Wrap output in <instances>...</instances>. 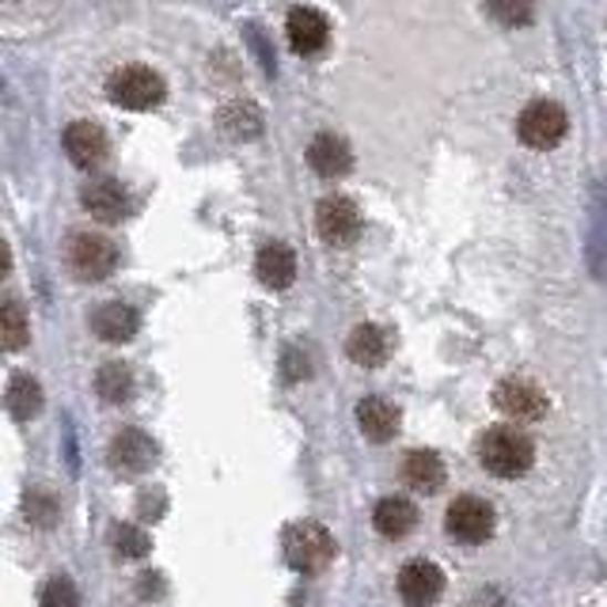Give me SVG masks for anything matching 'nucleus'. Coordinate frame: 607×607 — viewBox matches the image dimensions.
<instances>
[{"instance_id": "obj_9", "label": "nucleus", "mask_w": 607, "mask_h": 607, "mask_svg": "<svg viewBox=\"0 0 607 607\" xmlns=\"http://www.w3.org/2000/svg\"><path fill=\"white\" fill-rule=\"evenodd\" d=\"M399 596L407 607H433L444 596V574L430 558H410L399 569Z\"/></svg>"}, {"instance_id": "obj_4", "label": "nucleus", "mask_w": 607, "mask_h": 607, "mask_svg": "<svg viewBox=\"0 0 607 607\" xmlns=\"http://www.w3.org/2000/svg\"><path fill=\"white\" fill-rule=\"evenodd\" d=\"M566 133H569V119L555 100H535L524 106L521 119H516V137L535 152L558 148L562 141H566Z\"/></svg>"}, {"instance_id": "obj_5", "label": "nucleus", "mask_w": 607, "mask_h": 607, "mask_svg": "<svg viewBox=\"0 0 607 607\" xmlns=\"http://www.w3.org/2000/svg\"><path fill=\"white\" fill-rule=\"evenodd\" d=\"M69 270L76 274L80 281H103L114 274V266H119V247L111 244L100 232H76V236H69Z\"/></svg>"}, {"instance_id": "obj_28", "label": "nucleus", "mask_w": 607, "mask_h": 607, "mask_svg": "<svg viewBox=\"0 0 607 607\" xmlns=\"http://www.w3.org/2000/svg\"><path fill=\"white\" fill-rule=\"evenodd\" d=\"M39 604L42 607H80V588L69 577H50L39 588Z\"/></svg>"}, {"instance_id": "obj_7", "label": "nucleus", "mask_w": 607, "mask_h": 607, "mask_svg": "<svg viewBox=\"0 0 607 607\" xmlns=\"http://www.w3.org/2000/svg\"><path fill=\"white\" fill-rule=\"evenodd\" d=\"M106 463H111L114 475L122 479H141L145 471H152V463H156V441L145 433V430H119L111 441V449H106Z\"/></svg>"}, {"instance_id": "obj_12", "label": "nucleus", "mask_w": 607, "mask_h": 607, "mask_svg": "<svg viewBox=\"0 0 607 607\" xmlns=\"http://www.w3.org/2000/svg\"><path fill=\"white\" fill-rule=\"evenodd\" d=\"M80 205H84V209L92 213L95 220H103V225H114V220L126 217L130 198H126V191H122L119 178H95V183L84 186V194H80Z\"/></svg>"}, {"instance_id": "obj_11", "label": "nucleus", "mask_w": 607, "mask_h": 607, "mask_svg": "<svg viewBox=\"0 0 607 607\" xmlns=\"http://www.w3.org/2000/svg\"><path fill=\"white\" fill-rule=\"evenodd\" d=\"M285 34H289L292 53L311 58V53H319L330 42V20L319 12V8L300 4V8H292L289 20H285Z\"/></svg>"}, {"instance_id": "obj_21", "label": "nucleus", "mask_w": 607, "mask_h": 607, "mask_svg": "<svg viewBox=\"0 0 607 607\" xmlns=\"http://www.w3.org/2000/svg\"><path fill=\"white\" fill-rule=\"evenodd\" d=\"M4 407L16 422H31V418H39V410H42L39 380L27 377V372H16L12 383H8V391H4Z\"/></svg>"}, {"instance_id": "obj_26", "label": "nucleus", "mask_w": 607, "mask_h": 607, "mask_svg": "<svg viewBox=\"0 0 607 607\" xmlns=\"http://www.w3.org/2000/svg\"><path fill=\"white\" fill-rule=\"evenodd\" d=\"M23 513H27V521H31V524H39V528H50V524L58 521L61 505H58V497H53L50 490H31V494H27V502H23Z\"/></svg>"}, {"instance_id": "obj_2", "label": "nucleus", "mask_w": 607, "mask_h": 607, "mask_svg": "<svg viewBox=\"0 0 607 607\" xmlns=\"http://www.w3.org/2000/svg\"><path fill=\"white\" fill-rule=\"evenodd\" d=\"M338 547L335 535L327 532V524L319 521H297L285 528V558L297 574H323L335 562Z\"/></svg>"}, {"instance_id": "obj_20", "label": "nucleus", "mask_w": 607, "mask_h": 607, "mask_svg": "<svg viewBox=\"0 0 607 607\" xmlns=\"http://www.w3.org/2000/svg\"><path fill=\"white\" fill-rule=\"evenodd\" d=\"M346 353H350V361L361 364V369H380V364L388 361V335H383L377 323L353 327L350 338H346Z\"/></svg>"}, {"instance_id": "obj_10", "label": "nucleus", "mask_w": 607, "mask_h": 607, "mask_svg": "<svg viewBox=\"0 0 607 607\" xmlns=\"http://www.w3.org/2000/svg\"><path fill=\"white\" fill-rule=\"evenodd\" d=\"M316 228H319V236H323L327 244L346 247V244H353V239L361 236V209H357L350 198H342V194L323 198L319 202V209H316Z\"/></svg>"}, {"instance_id": "obj_30", "label": "nucleus", "mask_w": 607, "mask_h": 607, "mask_svg": "<svg viewBox=\"0 0 607 607\" xmlns=\"http://www.w3.org/2000/svg\"><path fill=\"white\" fill-rule=\"evenodd\" d=\"M471 607H505V596L497 588H482V593H475Z\"/></svg>"}, {"instance_id": "obj_14", "label": "nucleus", "mask_w": 607, "mask_h": 607, "mask_svg": "<svg viewBox=\"0 0 607 607\" xmlns=\"http://www.w3.org/2000/svg\"><path fill=\"white\" fill-rule=\"evenodd\" d=\"M65 152L76 167H84L88 172V167L103 164L111 145H106V133L95 126V122H73V126L65 130Z\"/></svg>"}, {"instance_id": "obj_27", "label": "nucleus", "mask_w": 607, "mask_h": 607, "mask_svg": "<svg viewBox=\"0 0 607 607\" xmlns=\"http://www.w3.org/2000/svg\"><path fill=\"white\" fill-rule=\"evenodd\" d=\"M111 535H114V551H119L122 558H145L152 551V535L133 528V524H119Z\"/></svg>"}, {"instance_id": "obj_13", "label": "nucleus", "mask_w": 607, "mask_h": 607, "mask_svg": "<svg viewBox=\"0 0 607 607\" xmlns=\"http://www.w3.org/2000/svg\"><path fill=\"white\" fill-rule=\"evenodd\" d=\"M308 164L319 178H342L353 167V152L335 133H316L308 145Z\"/></svg>"}, {"instance_id": "obj_19", "label": "nucleus", "mask_w": 607, "mask_h": 607, "mask_svg": "<svg viewBox=\"0 0 607 607\" xmlns=\"http://www.w3.org/2000/svg\"><path fill=\"white\" fill-rule=\"evenodd\" d=\"M403 479L418 494H436L444 486V460L433 449H414L403 460Z\"/></svg>"}, {"instance_id": "obj_24", "label": "nucleus", "mask_w": 607, "mask_h": 607, "mask_svg": "<svg viewBox=\"0 0 607 607\" xmlns=\"http://www.w3.org/2000/svg\"><path fill=\"white\" fill-rule=\"evenodd\" d=\"M220 122H225V130L232 133V137H258V130H263V114L244 100L232 103Z\"/></svg>"}, {"instance_id": "obj_8", "label": "nucleus", "mask_w": 607, "mask_h": 607, "mask_svg": "<svg viewBox=\"0 0 607 607\" xmlns=\"http://www.w3.org/2000/svg\"><path fill=\"white\" fill-rule=\"evenodd\" d=\"M494 407L502 410L505 418H516V422H539L547 418V395L535 388L532 380H521V377H508L494 388Z\"/></svg>"}, {"instance_id": "obj_3", "label": "nucleus", "mask_w": 607, "mask_h": 607, "mask_svg": "<svg viewBox=\"0 0 607 607\" xmlns=\"http://www.w3.org/2000/svg\"><path fill=\"white\" fill-rule=\"evenodd\" d=\"M106 95H111V103L126 106V111H152V106L164 103L167 84L148 65H122L106 80Z\"/></svg>"}, {"instance_id": "obj_6", "label": "nucleus", "mask_w": 607, "mask_h": 607, "mask_svg": "<svg viewBox=\"0 0 607 607\" xmlns=\"http://www.w3.org/2000/svg\"><path fill=\"white\" fill-rule=\"evenodd\" d=\"M494 505L486 502V497H475V494H463L455 497L449 505V513H444V528L455 543H463V547H479V543H486L490 535H494Z\"/></svg>"}, {"instance_id": "obj_25", "label": "nucleus", "mask_w": 607, "mask_h": 607, "mask_svg": "<svg viewBox=\"0 0 607 607\" xmlns=\"http://www.w3.org/2000/svg\"><path fill=\"white\" fill-rule=\"evenodd\" d=\"M490 20H497L502 27H528L535 8L532 0H486Z\"/></svg>"}, {"instance_id": "obj_1", "label": "nucleus", "mask_w": 607, "mask_h": 607, "mask_svg": "<svg viewBox=\"0 0 607 607\" xmlns=\"http://www.w3.org/2000/svg\"><path fill=\"white\" fill-rule=\"evenodd\" d=\"M479 463L497 479H521L532 471L535 463V444L528 433H521L516 425H490L479 436Z\"/></svg>"}, {"instance_id": "obj_15", "label": "nucleus", "mask_w": 607, "mask_h": 607, "mask_svg": "<svg viewBox=\"0 0 607 607\" xmlns=\"http://www.w3.org/2000/svg\"><path fill=\"white\" fill-rule=\"evenodd\" d=\"M92 330L103 338V342L122 346V342H130V338L141 330V316L130 308V304L111 300V304H103V308L92 311Z\"/></svg>"}, {"instance_id": "obj_17", "label": "nucleus", "mask_w": 607, "mask_h": 607, "mask_svg": "<svg viewBox=\"0 0 607 607\" xmlns=\"http://www.w3.org/2000/svg\"><path fill=\"white\" fill-rule=\"evenodd\" d=\"M255 274L266 289H289L297 281V255L289 244H266L255 258Z\"/></svg>"}, {"instance_id": "obj_22", "label": "nucleus", "mask_w": 607, "mask_h": 607, "mask_svg": "<svg viewBox=\"0 0 607 607\" xmlns=\"http://www.w3.org/2000/svg\"><path fill=\"white\" fill-rule=\"evenodd\" d=\"M31 338V323L20 300H0V353H16Z\"/></svg>"}, {"instance_id": "obj_16", "label": "nucleus", "mask_w": 607, "mask_h": 607, "mask_svg": "<svg viewBox=\"0 0 607 607\" xmlns=\"http://www.w3.org/2000/svg\"><path fill=\"white\" fill-rule=\"evenodd\" d=\"M357 430L369 436L372 444H388L399 433V407H391L380 395L361 399L357 403Z\"/></svg>"}, {"instance_id": "obj_18", "label": "nucleus", "mask_w": 607, "mask_h": 607, "mask_svg": "<svg viewBox=\"0 0 607 607\" xmlns=\"http://www.w3.org/2000/svg\"><path fill=\"white\" fill-rule=\"evenodd\" d=\"M372 524L383 539H407L418 524V508L407 497H380L377 508H372Z\"/></svg>"}, {"instance_id": "obj_23", "label": "nucleus", "mask_w": 607, "mask_h": 607, "mask_svg": "<svg viewBox=\"0 0 607 607\" xmlns=\"http://www.w3.org/2000/svg\"><path fill=\"white\" fill-rule=\"evenodd\" d=\"M95 391H100L103 403H114V407L126 403V399L133 395V372H130V364H122V361L103 364V369L95 372Z\"/></svg>"}, {"instance_id": "obj_31", "label": "nucleus", "mask_w": 607, "mask_h": 607, "mask_svg": "<svg viewBox=\"0 0 607 607\" xmlns=\"http://www.w3.org/2000/svg\"><path fill=\"white\" fill-rule=\"evenodd\" d=\"M8 270H12V251H8L4 236H0V281L8 278Z\"/></svg>"}, {"instance_id": "obj_29", "label": "nucleus", "mask_w": 607, "mask_h": 607, "mask_svg": "<svg viewBox=\"0 0 607 607\" xmlns=\"http://www.w3.org/2000/svg\"><path fill=\"white\" fill-rule=\"evenodd\" d=\"M308 372H311L308 353H304L300 346H289V350H285V377H289L292 383H300Z\"/></svg>"}]
</instances>
